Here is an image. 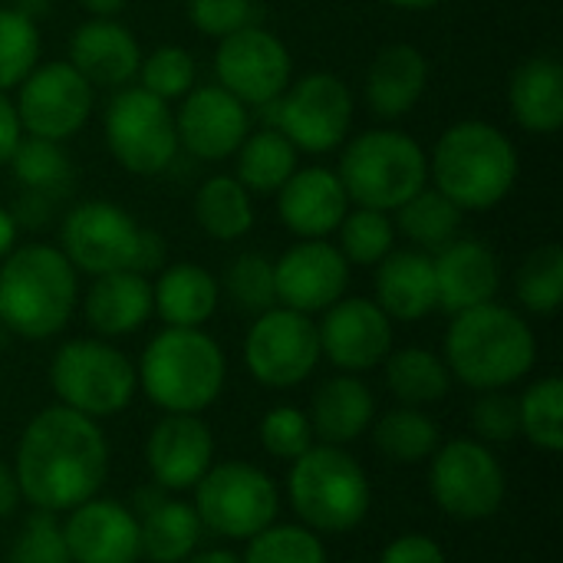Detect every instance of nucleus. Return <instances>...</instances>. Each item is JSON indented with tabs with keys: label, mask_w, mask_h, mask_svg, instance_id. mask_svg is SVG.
I'll return each instance as SVG.
<instances>
[{
	"label": "nucleus",
	"mask_w": 563,
	"mask_h": 563,
	"mask_svg": "<svg viewBox=\"0 0 563 563\" xmlns=\"http://www.w3.org/2000/svg\"><path fill=\"white\" fill-rule=\"evenodd\" d=\"M109 475V445L96 419L49 406L30 419L16 445L13 478L36 511H73L99 495Z\"/></svg>",
	"instance_id": "nucleus-1"
},
{
	"label": "nucleus",
	"mask_w": 563,
	"mask_h": 563,
	"mask_svg": "<svg viewBox=\"0 0 563 563\" xmlns=\"http://www.w3.org/2000/svg\"><path fill=\"white\" fill-rule=\"evenodd\" d=\"M538 360V340L525 317L501 303H482L452 317L445 333V366L459 383L492 393L521 383Z\"/></svg>",
	"instance_id": "nucleus-2"
},
{
	"label": "nucleus",
	"mask_w": 563,
	"mask_h": 563,
	"mask_svg": "<svg viewBox=\"0 0 563 563\" xmlns=\"http://www.w3.org/2000/svg\"><path fill=\"white\" fill-rule=\"evenodd\" d=\"M429 175L462 211H492L518 181V148L498 125L465 119L439 135Z\"/></svg>",
	"instance_id": "nucleus-3"
},
{
	"label": "nucleus",
	"mask_w": 563,
	"mask_h": 563,
	"mask_svg": "<svg viewBox=\"0 0 563 563\" xmlns=\"http://www.w3.org/2000/svg\"><path fill=\"white\" fill-rule=\"evenodd\" d=\"M79 300L76 267L53 244H23L0 261V323L20 340L56 336Z\"/></svg>",
	"instance_id": "nucleus-4"
},
{
	"label": "nucleus",
	"mask_w": 563,
	"mask_h": 563,
	"mask_svg": "<svg viewBox=\"0 0 563 563\" xmlns=\"http://www.w3.org/2000/svg\"><path fill=\"white\" fill-rule=\"evenodd\" d=\"M135 373L139 386L158 409L198 416L221 396L228 360L201 327H165L148 340Z\"/></svg>",
	"instance_id": "nucleus-5"
},
{
	"label": "nucleus",
	"mask_w": 563,
	"mask_h": 563,
	"mask_svg": "<svg viewBox=\"0 0 563 563\" xmlns=\"http://www.w3.org/2000/svg\"><path fill=\"white\" fill-rule=\"evenodd\" d=\"M336 175L350 205L389 214L429 185V155L399 129H369L346 142Z\"/></svg>",
	"instance_id": "nucleus-6"
},
{
	"label": "nucleus",
	"mask_w": 563,
	"mask_h": 563,
	"mask_svg": "<svg viewBox=\"0 0 563 563\" xmlns=\"http://www.w3.org/2000/svg\"><path fill=\"white\" fill-rule=\"evenodd\" d=\"M287 495L313 531L343 534L363 525L373 505L369 478L340 445H310L287 475Z\"/></svg>",
	"instance_id": "nucleus-7"
},
{
	"label": "nucleus",
	"mask_w": 563,
	"mask_h": 563,
	"mask_svg": "<svg viewBox=\"0 0 563 563\" xmlns=\"http://www.w3.org/2000/svg\"><path fill=\"white\" fill-rule=\"evenodd\" d=\"M49 386L59 406L89 419H109L135 399L139 373L129 356L106 340H69L49 363Z\"/></svg>",
	"instance_id": "nucleus-8"
},
{
	"label": "nucleus",
	"mask_w": 563,
	"mask_h": 563,
	"mask_svg": "<svg viewBox=\"0 0 563 563\" xmlns=\"http://www.w3.org/2000/svg\"><path fill=\"white\" fill-rule=\"evenodd\" d=\"M297 152L327 155L340 148L353 125V92L336 73H307L267 106H261Z\"/></svg>",
	"instance_id": "nucleus-9"
},
{
	"label": "nucleus",
	"mask_w": 563,
	"mask_h": 563,
	"mask_svg": "<svg viewBox=\"0 0 563 563\" xmlns=\"http://www.w3.org/2000/svg\"><path fill=\"white\" fill-rule=\"evenodd\" d=\"M277 511V485L247 462L211 465L195 485V515L201 528L231 541H247L261 534L274 525Z\"/></svg>",
	"instance_id": "nucleus-10"
},
{
	"label": "nucleus",
	"mask_w": 563,
	"mask_h": 563,
	"mask_svg": "<svg viewBox=\"0 0 563 563\" xmlns=\"http://www.w3.org/2000/svg\"><path fill=\"white\" fill-rule=\"evenodd\" d=\"M109 155L132 175H162L178 152L175 112L142 86H122L102 115Z\"/></svg>",
	"instance_id": "nucleus-11"
},
{
	"label": "nucleus",
	"mask_w": 563,
	"mask_h": 563,
	"mask_svg": "<svg viewBox=\"0 0 563 563\" xmlns=\"http://www.w3.org/2000/svg\"><path fill=\"white\" fill-rule=\"evenodd\" d=\"M429 488L435 505L455 521H485L505 501V468L485 442L455 439L432 455Z\"/></svg>",
	"instance_id": "nucleus-12"
},
{
	"label": "nucleus",
	"mask_w": 563,
	"mask_h": 563,
	"mask_svg": "<svg viewBox=\"0 0 563 563\" xmlns=\"http://www.w3.org/2000/svg\"><path fill=\"white\" fill-rule=\"evenodd\" d=\"M320 333L307 313L271 307L257 313L244 340V363L261 386L290 389L320 363Z\"/></svg>",
	"instance_id": "nucleus-13"
},
{
	"label": "nucleus",
	"mask_w": 563,
	"mask_h": 563,
	"mask_svg": "<svg viewBox=\"0 0 563 563\" xmlns=\"http://www.w3.org/2000/svg\"><path fill=\"white\" fill-rule=\"evenodd\" d=\"M16 89L13 109L23 135L66 142L92 115V86L73 69L69 59L36 63Z\"/></svg>",
	"instance_id": "nucleus-14"
},
{
	"label": "nucleus",
	"mask_w": 563,
	"mask_h": 563,
	"mask_svg": "<svg viewBox=\"0 0 563 563\" xmlns=\"http://www.w3.org/2000/svg\"><path fill=\"white\" fill-rule=\"evenodd\" d=\"M142 231L135 218L112 201H82L63 218V254L82 274L135 271L142 251Z\"/></svg>",
	"instance_id": "nucleus-15"
},
{
	"label": "nucleus",
	"mask_w": 563,
	"mask_h": 563,
	"mask_svg": "<svg viewBox=\"0 0 563 563\" xmlns=\"http://www.w3.org/2000/svg\"><path fill=\"white\" fill-rule=\"evenodd\" d=\"M214 73L218 86H224L244 106H267L290 86L294 59L280 36L251 23L218 40Z\"/></svg>",
	"instance_id": "nucleus-16"
},
{
	"label": "nucleus",
	"mask_w": 563,
	"mask_h": 563,
	"mask_svg": "<svg viewBox=\"0 0 563 563\" xmlns=\"http://www.w3.org/2000/svg\"><path fill=\"white\" fill-rule=\"evenodd\" d=\"M277 300L297 313H323L346 297L350 264L327 238H300L274 261Z\"/></svg>",
	"instance_id": "nucleus-17"
},
{
	"label": "nucleus",
	"mask_w": 563,
	"mask_h": 563,
	"mask_svg": "<svg viewBox=\"0 0 563 563\" xmlns=\"http://www.w3.org/2000/svg\"><path fill=\"white\" fill-rule=\"evenodd\" d=\"M320 333V353L346 369V373H366L386 363L393 353V320L379 310L376 300L366 297H343L333 307L323 310Z\"/></svg>",
	"instance_id": "nucleus-18"
},
{
	"label": "nucleus",
	"mask_w": 563,
	"mask_h": 563,
	"mask_svg": "<svg viewBox=\"0 0 563 563\" xmlns=\"http://www.w3.org/2000/svg\"><path fill=\"white\" fill-rule=\"evenodd\" d=\"M247 106L224 86H195L175 115L178 145L201 162H221L238 152L247 135Z\"/></svg>",
	"instance_id": "nucleus-19"
},
{
	"label": "nucleus",
	"mask_w": 563,
	"mask_h": 563,
	"mask_svg": "<svg viewBox=\"0 0 563 563\" xmlns=\"http://www.w3.org/2000/svg\"><path fill=\"white\" fill-rule=\"evenodd\" d=\"M148 472L162 492H188L214 465L211 429L198 416L165 412L145 445Z\"/></svg>",
	"instance_id": "nucleus-20"
},
{
	"label": "nucleus",
	"mask_w": 563,
	"mask_h": 563,
	"mask_svg": "<svg viewBox=\"0 0 563 563\" xmlns=\"http://www.w3.org/2000/svg\"><path fill=\"white\" fill-rule=\"evenodd\" d=\"M63 538L73 563H135L139 548V518L119 501L89 498L76 505L63 525Z\"/></svg>",
	"instance_id": "nucleus-21"
},
{
	"label": "nucleus",
	"mask_w": 563,
	"mask_h": 563,
	"mask_svg": "<svg viewBox=\"0 0 563 563\" xmlns=\"http://www.w3.org/2000/svg\"><path fill=\"white\" fill-rule=\"evenodd\" d=\"M277 211L290 234L327 238L340 228L350 211L346 188L333 168L310 165L297 168L277 191Z\"/></svg>",
	"instance_id": "nucleus-22"
},
{
	"label": "nucleus",
	"mask_w": 563,
	"mask_h": 563,
	"mask_svg": "<svg viewBox=\"0 0 563 563\" xmlns=\"http://www.w3.org/2000/svg\"><path fill=\"white\" fill-rule=\"evenodd\" d=\"M69 63L89 86L122 89L139 76L142 49L129 26L115 16H92L69 40Z\"/></svg>",
	"instance_id": "nucleus-23"
},
{
	"label": "nucleus",
	"mask_w": 563,
	"mask_h": 563,
	"mask_svg": "<svg viewBox=\"0 0 563 563\" xmlns=\"http://www.w3.org/2000/svg\"><path fill=\"white\" fill-rule=\"evenodd\" d=\"M439 307L452 317L482 303H492L501 287V264L495 251L475 238H455L432 257Z\"/></svg>",
	"instance_id": "nucleus-24"
},
{
	"label": "nucleus",
	"mask_w": 563,
	"mask_h": 563,
	"mask_svg": "<svg viewBox=\"0 0 563 563\" xmlns=\"http://www.w3.org/2000/svg\"><path fill=\"white\" fill-rule=\"evenodd\" d=\"M429 59L412 43L383 46L366 73V102L379 119L409 115L429 89Z\"/></svg>",
	"instance_id": "nucleus-25"
},
{
	"label": "nucleus",
	"mask_w": 563,
	"mask_h": 563,
	"mask_svg": "<svg viewBox=\"0 0 563 563\" xmlns=\"http://www.w3.org/2000/svg\"><path fill=\"white\" fill-rule=\"evenodd\" d=\"M376 267V303L389 320L416 323L439 307L435 267L426 251H389Z\"/></svg>",
	"instance_id": "nucleus-26"
},
{
	"label": "nucleus",
	"mask_w": 563,
	"mask_h": 563,
	"mask_svg": "<svg viewBox=\"0 0 563 563\" xmlns=\"http://www.w3.org/2000/svg\"><path fill=\"white\" fill-rule=\"evenodd\" d=\"M82 313L99 336H129L152 317V284L135 271L99 274L82 300Z\"/></svg>",
	"instance_id": "nucleus-27"
},
{
	"label": "nucleus",
	"mask_w": 563,
	"mask_h": 563,
	"mask_svg": "<svg viewBox=\"0 0 563 563\" xmlns=\"http://www.w3.org/2000/svg\"><path fill=\"white\" fill-rule=\"evenodd\" d=\"M139 548L142 558L152 563H181L195 554L201 541V521L191 505L165 498V492L155 485V492L139 495Z\"/></svg>",
	"instance_id": "nucleus-28"
},
{
	"label": "nucleus",
	"mask_w": 563,
	"mask_h": 563,
	"mask_svg": "<svg viewBox=\"0 0 563 563\" xmlns=\"http://www.w3.org/2000/svg\"><path fill=\"white\" fill-rule=\"evenodd\" d=\"M310 429L313 439H323V445H350L356 442L376 419V399L363 379L333 376L313 393L310 406Z\"/></svg>",
	"instance_id": "nucleus-29"
},
{
	"label": "nucleus",
	"mask_w": 563,
	"mask_h": 563,
	"mask_svg": "<svg viewBox=\"0 0 563 563\" xmlns=\"http://www.w3.org/2000/svg\"><path fill=\"white\" fill-rule=\"evenodd\" d=\"M511 115L525 132L554 135L563 125V66L554 56L525 59L508 82Z\"/></svg>",
	"instance_id": "nucleus-30"
},
{
	"label": "nucleus",
	"mask_w": 563,
	"mask_h": 563,
	"mask_svg": "<svg viewBox=\"0 0 563 563\" xmlns=\"http://www.w3.org/2000/svg\"><path fill=\"white\" fill-rule=\"evenodd\" d=\"M221 287L211 271L201 264H172L152 284V313L162 317L165 327H205L218 310Z\"/></svg>",
	"instance_id": "nucleus-31"
},
{
	"label": "nucleus",
	"mask_w": 563,
	"mask_h": 563,
	"mask_svg": "<svg viewBox=\"0 0 563 563\" xmlns=\"http://www.w3.org/2000/svg\"><path fill=\"white\" fill-rule=\"evenodd\" d=\"M234 158H238L234 178L251 195H277L280 185L297 172V148L274 125L244 135V142L238 145Z\"/></svg>",
	"instance_id": "nucleus-32"
},
{
	"label": "nucleus",
	"mask_w": 563,
	"mask_h": 563,
	"mask_svg": "<svg viewBox=\"0 0 563 563\" xmlns=\"http://www.w3.org/2000/svg\"><path fill=\"white\" fill-rule=\"evenodd\" d=\"M195 221L214 241H238L254 228L251 191L234 175H211L195 195Z\"/></svg>",
	"instance_id": "nucleus-33"
},
{
	"label": "nucleus",
	"mask_w": 563,
	"mask_h": 563,
	"mask_svg": "<svg viewBox=\"0 0 563 563\" xmlns=\"http://www.w3.org/2000/svg\"><path fill=\"white\" fill-rule=\"evenodd\" d=\"M386 383L402 406H432L449 396L452 373L432 350L406 346L386 356Z\"/></svg>",
	"instance_id": "nucleus-34"
},
{
	"label": "nucleus",
	"mask_w": 563,
	"mask_h": 563,
	"mask_svg": "<svg viewBox=\"0 0 563 563\" xmlns=\"http://www.w3.org/2000/svg\"><path fill=\"white\" fill-rule=\"evenodd\" d=\"M393 224L416 244V251L429 254V251H442L445 244H452L459 238L462 208L455 201H449L439 188L426 185L402 208H396Z\"/></svg>",
	"instance_id": "nucleus-35"
},
{
	"label": "nucleus",
	"mask_w": 563,
	"mask_h": 563,
	"mask_svg": "<svg viewBox=\"0 0 563 563\" xmlns=\"http://www.w3.org/2000/svg\"><path fill=\"white\" fill-rule=\"evenodd\" d=\"M373 442L389 462L416 465V462L432 459L442 439H439V426L426 412H419L416 406H402V409L386 412L376 422Z\"/></svg>",
	"instance_id": "nucleus-36"
},
{
	"label": "nucleus",
	"mask_w": 563,
	"mask_h": 563,
	"mask_svg": "<svg viewBox=\"0 0 563 563\" xmlns=\"http://www.w3.org/2000/svg\"><path fill=\"white\" fill-rule=\"evenodd\" d=\"M16 175V181L30 191V195H43L53 198L59 191L69 188L73 181V162L63 152V142H49V139H36V135H20L10 162H7Z\"/></svg>",
	"instance_id": "nucleus-37"
},
{
	"label": "nucleus",
	"mask_w": 563,
	"mask_h": 563,
	"mask_svg": "<svg viewBox=\"0 0 563 563\" xmlns=\"http://www.w3.org/2000/svg\"><path fill=\"white\" fill-rule=\"evenodd\" d=\"M40 26L20 7H0V92L16 89L40 63Z\"/></svg>",
	"instance_id": "nucleus-38"
},
{
	"label": "nucleus",
	"mask_w": 563,
	"mask_h": 563,
	"mask_svg": "<svg viewBox=\"0 0 563 563\" xmlns=\"http://www.w3.org/2000/svg\"><path fill=\"white\" fill-rule=\"evenodd\" d=\"M518 287V300L525 303V310L551 317L558 313L563 303V251L561 244H544L538 251H531L515 277Z\"/></svg>",
	"instance_id": "nucleus-39"
},
{
	"label": "nucleus",
	"mask_w": 563,
	"mask_h": 563,
	"mask_svg": "<svg viewBox=\"0 0 563 563\" xmlns=\"http://www.w3.org/2000/svg\"><path fill=\"white\" fill-rule=\"evenodd\" d=\"M521 435H528L544 452L563 449V383L558 376H544L528 386L518 399Z\"/></svg>",
	"instance_id": "nucleus-40"
},
{
	"label": "nucleus",
	"mask_w": 563,
	"mask_h": 563,
	"mask_svg": "<svg viewBox=\"0 0 563 563\" xmlns=\"http://www.w3.org/2000/svg\"><path fill=\"white\" fill-rule=\"evenodd\" d=\"M336 231H340V254L346 257V264H360V267H376L396 244L393 218L373 208L346 211Z\"/></svg>",
	"instance_id": "nucleus-41"
},
{
	"label": "nucleus",
	"mask_w": 563,
	"mask_h": 563,
	"mask_svg": "<svg viewBox=\"0 0 563 563\" xmlns=\"http://www.w3.org/2000/svg\"><path fill=\"white\" fill-rule=\"evenodd\" d=\"M241 563H327V548L310 528L271 525L247 538V554Z\"/></svg>",
	"instance_id": "nucleus-42"
},
{
	"label": "nucleus",
	"mask_w": 563,
	"mask_h": 563,
	"mask_svg": "<svg viewBox=\"0 0 563 563\" xmlns=\"http://www.w3.org/2000/svg\"><path fill=\"white\" fill-rule=\"evenodd\" d=\"M224 290L231 303L244 313H264L277 303V287H274V261L247 251L238 254L224 274Z\"/></svg>",
	"instance_id": "nucleus-43"
},
{
	"label": "nucleus",
	"mask_w": 563,
	"mask_h": 563,
	"mask_svg": "<svg viewBox=\"0 0 563 563\" xmlns=\"http://www.w3.org/2000/svg\"><path fill=\"white\" fill-rule=\"evenodd\" d=\"M195 59L185 46H158L152 49L142 66H139V76H142V89L158 96L162 102H172V99H185L191 89H195Z\"/></svg>",
	"instance_id": "nucleus-44"
},
{
	"label": "nucleus",
	"mask_w": 563,
	"mask_h": 563,
	"mask_svg": "<svg viewBox=\"0 0 563 563\" xmlns=\"http://www.w3.org/2000/svg\"><path fill=\"white\" fill-rule=\"evenodd\" d=\"M7 563H73L63 525L49 511L30 515L7 554Z\"/></svg>",
	"instance_id": "nucleus-45"
},
{
	"label": "nucleus",
	"mask_w": 563,
	"mask_h": 563,
	"mask_svg": "<svg viewBox=\"0 0 563 563\" xmlns=\"http://www.w3.org/2000/svg\"><path fill=\"white\" fill-rule=\"evenodd\" d=\"M261 445L267 455L294 462L313 445L310 419L294 406H277L261 419Z\"/></svg>",
	"instance_id": "nucleus-46"
},
{
	"label": "nucleus",
	"mask_w": 563,
	"mask_h": 563,
	"mask_svg": "<svg viewBox=\"0 0 563 563\" xmlns=\"http://www.w3.org/2000/svg\"><path fill=\"white\" fill-rule=\"evenodd\" d=\"M188 20L198 33L224 40L254 23V0H188Z\"/></svg>",
	"instance_id": "nucleus-47"
},
{
	"label": "nucleus",
	"mask_w": 563,
	"mask_h": 563,
	"mask_svg": "<svg viewBox=\"0 0 563 563\" xmlns=\"http://www.w3.org/2000/svg\"><path fill=\"white\" fill-rule=\"evenodd\" d=\"M472 426L475 435H482L485 442H511L515 435H521L518 399L508 396L505 389L485 393L472 409Z\"/></svg>",
	"instance_id": "nucleus-48"
},
{
	"label": "nucleus",
	"mask_w": 563,
	"mask_h": 563,
	"mask_svg": "<svg viewBox=\"0 0 563 563\" xmlns=\"http://www.w3.org/2000/svg\"><path fill=\"white\" fill-rule=\"evenodd\" d=\"M379 563H445V551L426 534H402L383 551Z\"/></svg>",
	"instance_id": "nucleus-49"
},
{
	"label": "nucleus",
	"mask_w": 563,
	"mask_h": 563,
	"mask_svg": "<svg viewBox=\"0 0 563 563\" xmlns=\"http://www.w3.org/2000/svg\"><path fill=\"white\" fill-rule=\"evenodd\" d=\"M20 122H16V109H13V102L0 92V168L10 162V155H13V148H16V142H20Z\"/></svg>",
	"instance_id": "nucleus-50"
},
{
	"label": "nucleus",
	"mask_w": 563,
	"mask_h": 563,
	"mask_svg": "<svg viewBox=\"0 0 563 563\" xmlns=\"http://www.w3.org/2000/svg\"><path fill=\"white\" fill-rule=\"evenodd\" d=\"M20 501V488H16V478L13 472L0 462V518H7Z\"/></svg>",
	"instance_id": "nucleus-51"
},
{
	"label": "nucleus",
	"mask_w": 563,
	"mask_h": 563,
	"mask_svg": "<svg viewBox=\"0 0 563 563\" xmlns=\"http://www.w3.org/2000/svg\"><path fill=\"white\" fill-rule=\"evenodd\" d=\"M16 247V214L0 205V261Z\"/></svg>",
	"instance_id": "nucleus-52"
},
{
	"label": "nucleus",
	"mask_w": 563,
	"mask_h": 563,
	"mask_svg": "<svg viewBox=\"0 0 563 563\" xmlns=\"http://www.w3.org/2000/svg\"><path fill=\"white\" fill-rule=\"evenodd\" d=\"M82 10H89L92 16H115L129 0H79Z\"/></svg>",
	"instance_id": "nucleus-53"
},
{
	"label": "nucleus",
	"mask_w": 563,
	"mask_h": 563,
	"mask_svg": "<svg viewBox=\"0 0 563 563\" xmlns=\"http://www.w3.org/2000/svg\"><path fill=\"white\" fill-rule=\"evenodd\" d=\"M181 563H241L231 551H201V554H191Z\"/></svg>",
	"instance_id": "nucleus-54"
},
{
	"label": "nucleus",
	"mask_w": 563,
	"mask_h": 563,
	"mask_svg": "<svg viewBox=\"0 0 563 563\" xmlns=\"http://www.w3.org/2000/svg\"><path fill=\"white\" fill-rule=\"evenodd\" d=\"M386 3H393V7H399V10H432V7H439L442 0H386Z\"/></svg>",
	"instance_id": "nucleus-55"
}]
</instances>
